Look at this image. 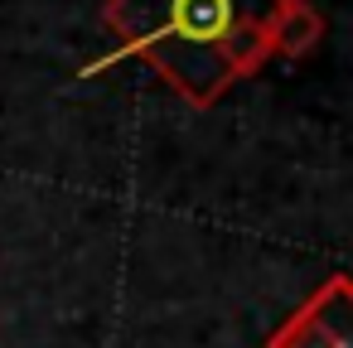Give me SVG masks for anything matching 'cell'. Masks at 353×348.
<instances>
[{
    "instance_id": "3",
    "label": "cell",
    "mask_w": 353,
    "mask_h": 348,
    "mask_svg": "<svg viewBox=\"0 0 353 348\" xmlns=\"http://www.w3.org/2000/svg\"><path fill=\"white\" fill-rule=\"evenodd\" d=\"M324 15L310 0H276V10L266 20V49L271 59H310L324 39Z\"/></svg>"
},
{
    "instance_id": "1",
    "label": "cell",
    "mask_w": 353,
    "mask_h": 348,
    "mask_svg": "<svg viewBox=\"0 0 353 348\" xmlns=\"http://www.w3.org/2000/svg\"><path fill=\"white\" fill-rule=\"evenodd\" d=\"M276 0H107V30L126 59H145L184 102L213 107L271 59Z\"/></svg>"
},
{
    "instance_id": "2",
    "label": "cell",
    "mask_w": 353,
    "mask_h": 348,
    "mask_svg": "<svg viewBox=\"0 0 353 348\" xmlns=\"http://www.w3.org/2000/svg\"><path fill=\"white\" fill-rule=\"evenodd\" d=\"M348 276H329L271 338L266 348H353V329H348Z\"/></svg>"
}]
</instances>
